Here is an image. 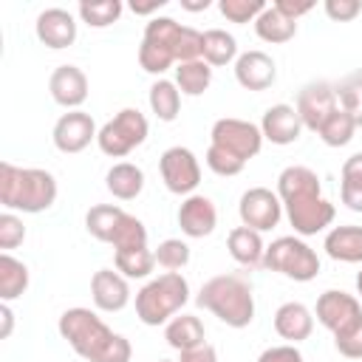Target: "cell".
Masks as SVG:
<instances>
[{
    "label": "cell",
    "instance_id": "cell-1",
    "mask_svg": "<svg viewBox=\"0 0 362 362\" xmlns=\"http://www.w3.org/2000/svg\"><path fill=\"white\" fill-rule=\"evenodd\" d=\"M277 195H280L286 218L297 235L308 238L334 223L337 209L328 198H322L320 175L311 167H303V164L286 167L277 175Z\"/></svg>",
    "mask_w": 362,
    "mask_h": 362
},
{
    "label": "cell",
    "instance_id": "cell-2",
    "mask_svg": "<svg viewBox=\"0 0 362 362\" xmlns=\"http://www.w3.org/2000/svg\"><path fill=\"white\" fill-rule=\"evenodd\" d=\"M59 337L88 362H130L133 348L127 337L110 331L105 320L90 308H68L59 317Z\"/></svg>",
    "mask_w": 362,
    "mask_h": 362
},
{
    "label": "cell",
    "instance_id": "cell-3",
    "mask_svg": "<svg viewBox=\"0 0 362 362\" xmlns=\"http://www.w3.org/2000/svg\"><path fill=\"white\" fill-rule=\"evenodd\" d=\"M57 201V178L40 167L0 164V204L8 212H45Z\"/></svg>",
    "mask_w": 362,
    "mask_h": 362
},
{
    "label": "cell",
    "instance_id": "cell-4",
    "mask_svg": "<svg viewBox=\"0 0 362 362\" xmlns=\"http://www.w3.org/2000/svg\"><path fill=\"white\" fill-rule=\"evenodd\" d=\"M198 305L212 311L229 328H246L255 320V294L240 274H215L198 291Z\"/></svg>",
    "mask_w": 362,
    "mask_h": 362
},
{
    "label": "cell",
    "instance_id": "cell-5",
    "mask_svg": "<svg viewBox=\"0 0 362 362\" xmlns=\"http://www.w3.org/2000/svg\"><path fill=\"white\" fill-rule=\"evenodd\" d=\"M189 300V283L181 272H164L136 291V317L144 325H167Z\"/></svg>",
    "mask_w": 362,
    "mask_h": 362
},
{
    "label": "cell",
    "instance_id": "cell-6",
    "mask_svg": "<svg viewBox=\"0 0 362 362\" xmlns=\"http://www.w3.org/2000/svg\"><path fill=\"white\" fill-rule=\"evenodd\" d=\"M263 266L269 272H277L294 283H308L320 274V257L317 252L300 240L297 235H283L277 240H272L266 246V257H263Z\"/></svg>",
    "mask_w": 362,
    "mask_h": 362
},
{
    "label": "cell",
    "instance_id": "cell-7",
    "mask_svg": "<svg viewBox=\"0 0 362 362\" xmlns=\"http://www.w3.org/2000/svg\"><path fill=\"white\" fill-rule=\"evenodd\" d=\"M181 28L184 25L175 23L173 17H153L144 25V37H141V45H139V65H141V71L161 76L167 68H173Z\"/></svg>",
    "mask_w": 362,
    "mask_h": 362
},
{
    "label": "cell",
    "instance_id": "cell-8",
    "mask_svg": "<svg viewBox=\"0 0 362 362\" xmlns=\"http://www.w3.org/2000/svg\"><path fill=\"white\" fill-rule=\"evenodd\" d=\"M150 133V124L144 119L141 110L136 107H122L110 122H105L99 127V136H96V144L105 156L110 158H124L127 153H133L136 147L144 144Z\"/></svg>",
    "mask_w": 362,
    "mask_h": 362
},
{
    "label": "cell",
    "instance_id": "cell-9",
    "mask_svg": "<svg viewBox=\"0 0 362 362\" xmlns=\"http://www.w3.org/2000/svg\"><path fill=\"white\" fill-rule=\"evenodd\" d=\"M317 320L322 328H328L337 337H345L351 334L354 328L362 325V305L354 294L348 291H339V288H328L317 297V308H314Z\"/></svg>",
    "mask_w": 362,
    "mask_h": 362
},
{
    "label": "cell",
    "instance_id": "cell-10",
    "mask_svg": "<svg viewBox=\"0 0 362 362\" xmlns=\"http://www.w3.org/2000/svg\"><path fill=\"white\" fill-rule=\"evenodd\" d=\"M209 144L215 147H223L226 153L238 156L240 161H249L260 153L263 147V133H260V124H252L246 119H235V116H223L212 124L209 130Z\"/></svg>",
    "mask_w": 362,
    "mask_h": 362
},
{
    "label": "cell",
    "instance_id": "cell-11",
    "mask_svg": "<svg viewBox=\"0 0 362 362\" xmlns=\"http://www.w3.org/2000/svg\"><path fill=\"white\" fill-rule=\"evenodd\" d=\"M161 181L173 195H192L195 187L201 184V164L189 147H167L158 158Z\"/></svg>",
    "mask_w": 362,
    "mask_h": 362
},
{
    "label": "cell",
    "instance_id": "cell-12",
    "mask_svg": "<svg viewBox=\"0 0 362 362\" xmlns=\"http://www.w3.org/2000/svg\"><path fill=\"white\" fill-rule=\"evenodd\" d=\"M238 215H240V223L243 226H249L255 232H269L283 218V201L269 187H252V189H246L240 195Z\"/></svg>",
    "mask_w": 362,
    "mask_h": 362
},
{
    "label": "cell",
    "instance_id": "cell-13",
    "mask_svg": "<svg viewBox=\"0 0 362 362\" xmlns=\"http://www.w3.org/2000/svg\"><path fill=\"white\" fill-rule=\"evenodd\" d=\"M297 113H300V122L303 127L308 130H320L325 124V119L339 107L337 102V90L331 82H308L300 93H297Z\"/></svg>",
    "mask_w": 362,
    "mask_h": 362
},
{
    "label": "cell",
    "instance_id": "cell-14",
    "mask_svg": "<svg viewBox=\"0 0 362 362\" xmlns=\"http://www.w3.org/2000/svg\"><path fill=\"white\" fill-rule=\"evenodd\" d=\"M96 136H99V130H96L90 113H85V110H68V113H62L57 119V124H54V133H51L54 147L59 153H68V156L71 153H82Z\"/></svg>",
    "mask_w": 362,
    "mask_h": 362
},
{
    "label": "cell",
    "instance_id": "cell-15",
    "mask_svg": "<svg viewBox=\"0 0 362 362\" xmlns=\"http://www.w3.org/2000/svg\"><path fill=\"white\" fill-rule=\"evenodd\" d=\"M178 226L187 238H206L218 226V209L206 195H187L178 206Z\"/></svg>",
    "mask_w": 362,
    "mask_h": 362
},
{
    "label": "cell",
    "instance_id": "cell-16",
    "mask_svg": "<svg viewBox=\"0 0 362 362\" xmlns=\"http://www.w3.org/2000/svg\"><path fill=\"white\" fill-rule=\"evenodd\" d=\"M34 31H37V40L54 51L59 48H68L74 45L76 40V20L68 8H45L37 14V23H34Z\"/></svg>",
    "mask_w": 362,
    "mask_h": 362
},
{
    "label": "cell",
    "instance_id": "cell-17",
    "mask_svg": "<svg viewBox=\"0 0 362 362\" xmlns=\"http://www.w3.org/2000/svg\"><path fill=\"white\" fill-rule=\"evenodd\" d=\"M235 79L246 90H266L277 79V65L266 51H243L235 59Z\"/></svg>",
    "mask_w": 362,
    "mask_h": 362
},
{
    "label": "cell",
    "instance_id": "cell-18",
    "mask_svg": "<svg viewBox=\"0 0 362 362\" xmlns=\"http://www.w3.org/2000/svg\"><path fill=\"white\" fill-rule=\"evenodd\" d=\"M48 90L59 107L79 110V105L88 99V76L76 65H59L48 79Z\"/></svg>",
    "mask_w": 362,
    "mask_h": 362
},
{
    "label": "cell",
    "instance_id": "cell-19",
    "mask_svg": "<svg viewBox=\"0 0 362 362\" xmlns=\"http://www.w3.org/2000/svg\"><path fill=\"white\" fill-rule=\"evenodd\" d=\"M260 133L272 144H280V147L294 144L300 139V133H303V122H300L297 107L294 105H283V102L266 107V113L260 119Z\"/></svg>",
    "mask_w": 362,
    "mask_h": 362
},
{
    "label": "cell",
    "instance_id": "cell-20",
    "mask_svg": "<svg viewBox=\"0 0 362 362\" xmlns=\"http://www.w3.org/2000/svg\"><path fill=\"white\" fill-rule=\"evenodd\" d=\"M90 297H93V305L99 311H122L127 303H130V286H127V277L113 272V269H99L93 272L90 277Z\"/></svg>",
    "mask_w": 362,
    "mask_h": 362
},
{
    "label": "cell",
    "instance_id": "cell-21",
    "mask_svg": "<svg viewBox=\"0 0 362 362\" xmlns=\"http://www.w3.org/2000/svg\"><path fill=\"white\" fill-rule=\"evenodd\" d=\"M274 331L286 342L297 345V342H303V339L311 337V331H314V314L303 303H294V300L291 303H283L274 311Z\"/></svg>",
    "mask_w": 362,
    "mask_h": 362
},
{
    "label": "cell",
    "instance_id": "cell-22",
    "mask_svg": "<svg viewBox=\"0 0 362 362\" xmlns=\"http://www.w3.org/2000/svg\"><path fill=\"white\" fill-rule=\"evenodd\" d=\"M322 249L331 260L339 263H362V226H334L325 232Z\"/></svg>",
    "mask_w": 362,
    "mask_h": 362
},
{
    "label": "cell",
    "instance_id": "cell-23",
    "mask_svg": "<svg viewBox=\"0 0 362 362\" xmlns=\"http://www.w3.org/2000/svg\"><path fill=\"white\" fill-rule=\"evenodd\" d=\"M226 249L232 255V260H238L240 266H263V257H266V246H263V238L260 232L249 229V226H235L229 235H226Z\"/></svg>",
    "mask_w": 362,
    "mask_h": 362
},
{
    "label": "cell",
    "instance_id": "cell-24",
    "mask_svg": "<svg viewBox=\"0 0 362 362\" xmlns=\"http://www.w3.org/2000/svg\"><path fill=\"white\" fill-rule=\"evenodd\" d=\"M105 187H107V192H110L113 198H119V201H133V198H139L141 189H144V173H141L139 164L119 161V164H113V167L107 170Z\"/></svg>",
    "mask_w": 362,
    "mask_h": 362
},
{
    "label": "cell",
    "instance_id": "cell-25",
    "mask_svg": "<svg viewBox=\"0 0 362 362\" xmlns=\"http://www.w3.org/2000/svg\"><path fill=\"white\" fill-rule=\"evenodd\" d=\"M206 331H204V322L195 317V314H181V317H173L167 325H164V339L170 348L175 351H187V348H195L204 339Z\"/></svg>",
    "mask_w": 362,
    "mask_h": 362
},
{
    "label": "cell",
    "instance_id": "cell-26",
    "mask_svg": "<svg viewBox=\"0 0 362 362\" xmlns=\"http://www.w3.org/2000/svg\"><path fill=\"white\" fill-rule=\"evenodd\" d=\"M255 34H257L263 42H274V45H280V42L294 40V34H297V23L288 20L286 14H280L274 6H266V8L260 11V17L255 20Z\"/></svg>",
    "mask_w": 362,
    "mask_h": 362
},
{
    "label": "cell",
    "instance_id": "cell-27",
    "mask_svg": "<svg viewBox=\"0 0 362 362\" xmlns=\"http://www.w3.org/2000/svg\"><path fill=\"white\" fill-rule=\"evenodd\" d=\"M122 218H124V209L122 206H116V204H96V206H90L85 212V229L96 240L110 243L113 235H116V229H119V223H122Z\"/></svg>",
    "mask_w": 362,
    "mask_h": 362
},
{
    "label": "cell",
    "instance_id": "cell-28",
    "mask_svg": "<svg viewBox=\"0 0 362 362\" xmlns=\"http://www.w3.org/2000/svg\"><path fill=\"white\" fill-rule=\"evenodd\" d=\"M28 288V266L17 260L14 255H0V300L11 303Z\"/></svg>",
    "mask_w": 362,
    "mask_h": 362
},
{
    "label": "cell",
    "instance_id": "cell-29",
    "mask_svg": "<svg viewBox=\"0 0 362 362\" xmlns=\"http://www.w3.org/2000/svg\"><path fill=\"white\" fill-rule=\"evenodd\" d=\"M238 59V40L223 28L204 31V62L212 68L229 65Z\"/></svg>",
    "mask_w": 362,
    "mask_h": 362
},
{
    "label": "cell",
    "instance_id": "cell-30",
    "mask_svg": "<svg viewBox=\"0 0 362 362\" xmlns=\"http://www.w3.org/2000/svg\"><path fill=\"white\" fill-rule=\"evenodd\" d=\"M147 99H150V110L161 122H173L178 116V110H181V90L170 79H156L150 85V96Z\"/></svg>",
    "mask_w": 362,
    "mask_h": 362
},
{
    "label": "cell",
    "instance_id": "cell-31",
    "mask_svg": "<svg viewBox=\"0 0 362 362\" xmlns=\"http://www.w3.org/2000/svg\"><path fill=\"white\" fill-rule=\"evenodd\" d=\"M339 198L348 209L362 212V153H354L342 164V178H339Z\"/></svg>",
    "mask_w": 362,
    "mask_h": 362
},
{
    "label": "cell",
    "instance_id": "cell-32",
    "mask_svg": "<svg viewBox=\"0 0 362 362\" xmlns=\"http://www.w3.org/2000/svg\"><path fill=\"white\" fill-rule=\"evenodd\" d=\"M175 85L187 96H201L212 85V65H206L204 59L178 62V68H175Z\"/></svg>",
    "mask_w": 362,
    "mask_h": 362
},
{
    "label": "cell",
    "instance_id": "cell-33",
    "mask_svg": "<svg viewBox=\"0 0 362 362\" xmlns=\"http://www.w3.org/2000/svg\"><path fill=\"white\" fill-rule=\"evenodd\" d=\"M113 263H116V272L124 274L127 280H141V277H150V272L156 266V255L147 246L119 249V252H113Z\"/></svg>",
    "mask_w": 362,
    "mask_h": 362
},
{
    "label": "cell",
    "instance_id": "cell-34",
    "mask_svg": "<svg viewBox=\"0 0 362 362\" xmlns=\"http://www.w3.org/2000/svg\"><path fill=\"white\" fill-rule=\"evenodd\" d=\"M334 90H337L339 107L356 122V127H362V71L342 76V79L334 85Z\"/></svg>",
    "mask_w": 362,
    "mask_h": 362
},
{
    "label": "cell",
    "instance_id": "cell-35",
    "mask_svg": "<svg viewBox=\"0 0 362 362\" xmlns=\"http://www.w3.org/2000/svg\"><path fill=\"white\" fill-rule=\"evenodd\" d=\"M317 133H320V139H322L328 147H345V144L354 139V133H356V122H354L342 107H337V110L325 119V124H322Z\"/></svg>",
    "mask_w": 362,
    "mask_h": 362
},
{
    "label": "cell",
    "instance_id": "cell-36",
    "mask_svg": "<svg viewBox=\"0 0 362 362\" xmlns=\"http://www.w3.org/2000/svg\"><path fill=\"white\" fill-rule=\"evenodd\" d=\"M122 3L119 0H99V3H79L76 11L82 17V23H88L90 28H107L122 17Z\"/></svg>",
    "mask_w": 362,
    "mask_h": 362
},
{
    "label": "cell",
    "instance_id": "cell-37",
    "mask_svg": "<svg viewBox=\"0 0 362 362\" xmlns=\"http://www.w3.org/2000/svg\"><path fill=\"white\" fill-rule=\"evenodd\" d=\"M110 246H113L116 252H119V249H141V246H147V226H144L136 215L124 212V218H122V223H119V229H116Z\"/></svg>",
    "mask_w": 362,
    "mask_h": 362
},
{
    "label": "cell",
    "instance_id": "cell-38",
    "mask_svg": "<svg viewBox=\"0 0 362 362\" xmlns=\"http://www.w3.org/2000/svg\"><path fill=\"white\" fill-rule=\"evenodd\" d=\"M156 263L164 266L167 272H178L189 263V246L181 240V238H167L156 246Z\"/></svg>",
    "mask_w": 362,
    "mask_h": 362
},
{
    "label": "cell",
    "instance_id": "cell-39",
    "mask_svg": "<svg viewBox=\"0 0 362 362\" xmlns=\"http://www.w3.org/2000/svg\"><path fill=\"white\" fill-rule=\"evenodd\" d=\"M221 14L229 20V23H255L260 17V11L266 8L263 0H221L218 3Z\"/></svg>",
    "mask_w": 362,
    "mask_h": 362
},
{
    "label": "cell",
    "instance_id": "cell-40",
    "mask_svg": "<svg viewBox=\"0 0 362 362\" xmlns=\"http://www.w3.org/2000/svg\"><path fill=\"white\" fill-rule=\"evenodd\" d=\"M195 59H204V31L184 25L175 45V62H195Z\"/></svg>",
    "mask_w": 362,
    "mask_h": 362
},
{
    "label": "cell",
    "instance_id": "cell-41",
    "mask_svg": "<svg viewBox=\"0 0 362 362\" xmlns=\"http://www.w3.org/2000/svg\"><path fill=\"white\" fill-rule=\"evenodd\" d=\"M206 167L215 173V175H238L243 167H246V161H240L238 156H232V153H226L223 147H215V144H209V150H206Z\"/></svg>",
    "mask_w": 362,
    "mask_h": 362
},
{
    "label": "cell",
    "instance_id": "cell-42",
    "mask_svg": "<svg viewBox=\"0 0 362 362\" xmlns=\"http://www.w3.org/2000/svg\"><path fill=\"white\" fill-rule=\"evenodd\" d=\"M25 240V226L23 221L14 215V212H3L0 215V249L8 252V249H17L20 243Z\"/></svg>",
    "mask_w": 362,
    "mask_h": 362
},
{
    "label": "cell",
    "instance_id": "cell-43",
    "mask_svg": "<svg viewBox=\"0 0 362 362\" xmlns=\"http://www.w3.org/2000/svg\"><path fill=\"white\" fill-rule=\"evenodd\" d=\"M359 11H362L359 0H325V14L334 23H348V20L359 17Z\"/></svg>",
    "mask_w": 362,
    "mask_h": 362
},
{
    "label": "cell",
    "instance_id": "cell-44",
    "mask_svg": "<svg viewBox=\"0 0 362 362\" xmlns=\"http://www.w3.org/2000/svg\"><path fill=\"white\" fill-rule=\"evenodd\" d=\"M257 362H303V354H300L297 345L286 342V345H272V348H266V351L257 356Z\"/></svg>",
    "mask_w": 362,
    "mask_h": 362
},
{
    "label": "cell",
    "instance_id": "cell-45",
    "mask_svg": "<svg viewBox=\"0 0 362 362\" xmlns=\"http://www.w3.org/2000/svg\"><path fill=\"white\" fill-rule=\"evenodd\" d=\"M334 345H337V351H339L342 356H348V359H362V325L354 328V331L345 334V337H337Z\"/></svg>",
    "mask_w": 362,
    "mask_h": 362
},
{
    "label": "cell",
    "instance_id": "cell-46",
    "mask_svg": "<svg viewBox=\"0 0 362 362\" xmlns=\"http://www.w3.org/2000/svg\"><path fill=\"white\" fill-rule=\"evenodd\" d=\"M178 362H218V351L209 342H201L195 348L178 351Z\"/></svg>",
    "mask_w": 362,
    "mask_h": 362
},
{
    "label": "cell",
    "instance_id": "cell-47",
    "mask_svg": "<svg viewBox=\"0 0 362 362\" xmlns=\"http://www.w3.org/2000/svg\"><path fill=\"white\" fill-rule=\"evenodd\" d=\"M274 8L280 11V14H286L288 20H300L303 14H308L311 8H314V3L311 0H274Z\"/></svg>",
    "mask_w": 362,
    "mask_h": 362
},
{
    "label": "cell",
    "instance_id": "cell-48",
    "mask_svg": "<svg viewBox=\"0 0 362 362\" xmlns=\"http://www.w3.org/2000/svg\"><path fill=\"white\" fill-rule=\"evenodd\" d=\"M0 320H3V328H0V337H11V328H14V311L8 308V303L0 305Z\"/></svg>",
    "mask_w": 362,
    "mask_h": 362
},
{
    "label": "cell",
    "instance_id": "cell-49",
    "mask_svg": "<svg viewBox=\"0 0 362 362\" xmlns=\"http://www.w3.org/2000/svg\"><path fill=\"white\" fill-rule=\"evenodd\" d=\"M161 6H167V0H153V3H130V11H133V14H153V11H158Z\"/></svg>",
    "mask_w": 362,
    "mask_h": 362
},
{
    "label": "cell",
    "instance_id": "cell-50",
    "mask_svg": "<svg viewBox=\"0 0 362 362\" xmlns=\"http://www.w3.org/2000/svg\"><path fill=\"white\" fill-rule=\"evenodd\" d=\"M181 8H187V11H206L209 0H181Z\"/></svg>",
    "mask_w": 362,
    "mask_h": 362
},
{
    "label": "cell",
    "instance_id": "cell-51",
    "mask_svg": "<svg viewBox=\"0 0 362 362\" xmlns=\"http://www.w3.org/2000/svg\"><path fill=\"white\" fill-rule=\"evenodd\" d=\"M356 291H359V297H362V272L356 274Z\"/></svg>",
    "mask_w": 362,
    "mask_h": 362
},
{
    "label": "cell",
    "instance_id": "cell-52",
    "mask_svg": "<svg viewBox=\"0 0 362 362\" xmlns=\"http://www.w3.org/2000/svg\"><path fill=\"white\" fill-rule=\"evenodd\" d=\"M158 362H173V359H158Z\"/></svg>",
    "mask_w": 362,
    "mask_h": 362
}]
</instances>
